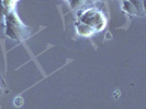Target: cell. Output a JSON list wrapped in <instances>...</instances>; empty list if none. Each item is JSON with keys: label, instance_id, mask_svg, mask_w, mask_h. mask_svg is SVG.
I'll list each match as a JSON object with an SVG mask.
<instances>
[{"label": "cell", "instance_id": "obj_1", "mask_svg": "<svg viewBox=\"0 0 146 109\" xmlns=\"http://www.w3.org/2000/svg\"><path fill=\"white\" fill-rule=\"evenodd\" d=\"M6 34L11 39L15 40H24L29 36V29L22 23L20 18L13 11L9 12L6 18Z\"/></svg>", "mask_w": 146, "mask_h": 109}, {"label": "cell", "instance_id": "obj_2", "mask_svg": "<svg viewBox=\"0 0 146 109\" xmlns=\"http://www.w3.org/2000/svg\"><path fill=\"white\" fill-rule=\"evenodd\" d=\"M80 22L92 27L95 31L102 29L107 24V20L103 13L96 9H89L86 12H84V14L80 16Z\"/></svg>", "mask_w": 146, "mask_h": 109}, {"label": "cell", "instance_id": "obj_3", "mask_svg": "<svg viewBox=\"0 0 146 109\" xmlns=\"http://www.w3.org/2000/svg\"><path fill=\"white\" fill-rule=\"evenodd\" d=\"M77 31H78L79 35H81V36H90L95 32V29H92V27L88 26V25L81 23V22L77 23Z\"/></svg>", "mask_w": 146, "mask_h": 109}, {"label": "cell", "instance_id": "obj_4", "mask_svg": "<svg viewBox=\"0 0 146 109\" xmlns=\"http://www.w3.org/2000/svg\"><path fill=\"white\" fill-rule=\"evenodd\" d=\"M130 2L132 3V6L134 7L136 14H143L144 11V0H130Z\"/></svg>", "mask_w": 146, "mask_h": 109}, {"label": "cell", "instance_id": "obj_5", "mask_svg": "<svg viewBox=\"0 0 146 109\" xmlns=\"http://www.w3.org/2000/svg\"><path fill=\"white\" fill-rule=\"evenodd\" d=\"M69 1V6L74 10H77L81 8L85 3H86V0H68Z\"/></svg>", "mask_w": 146, "mask_h": 109}, {"label": "cell", "instance_id": "obj_6", "mask_svg": "<svg viewBox=\"0 0 146 109\" xmlns=\"http://www.w3.org/2000/svg\"><path fill=\"white\" fill-rule=\"evenodd\" d=\"M123 8H124V10L127 13H130V14H132V15L136 14L135 9H134V7L132 6V3L129 0H124V1H123Z\"/></svg>", "mask_w": 146, "mask_h": 109}, {"label": "cell", "instance_id": "obj_7", "mask_svg": "<svg viewBox=\"0 0 146 109\" xmlns=\"http://www.w3.org/2000/svg\"><path fill=\"white\" fill-rule=\"evenodd\" d=\"M7 14V10H6V8L3 6V2H2V0H0V22L5 20V18H6Z\"/></svg>", "mask_w": 146, "mask_h": 109}, {"label": "cell", "instance_id": "obj_8", "mask_svg": "<svg viewBox=\"0 0 146 109\" xmlns=\"http://www.w3.org/2000/svg\"><path fill=\"white\" fill-rule=\"evenodd\" d=\"M12 1H13V2H17V1H18V0H12Z\"/></svg>", "mask_w": 146, "mask_h": 109}, {"label": "cell", "instance_id": "obj_9", "mask_svg": "<svg viewBox=\"0 0 146 109\" xmlns=\"http://www.w3.org/2000/svg\"><path fill=\"white\" fill-rule=\"evenodd\" d=\"M129 1H130V0H129Z\"/></svg>", "mask_w": 146, "mask_h": 109}]
</instances>
